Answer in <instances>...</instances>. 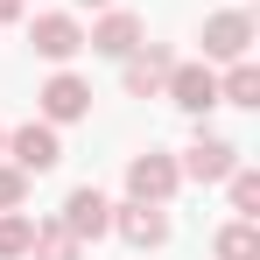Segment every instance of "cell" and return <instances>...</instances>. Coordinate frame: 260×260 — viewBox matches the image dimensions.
<instances>
[{
	"label": "cell",
	"instance_id": "1",
	"mask_svg": "<svg viewBox=\"0 0 260 260\" xmlns=\"http://www.w3.org/2000/svg\"><path fill=\"white\" fill-rule=\"evenodd\" d=\"M246 155H239V141H225V134H211L204 120H197V134H190V148L176 155V169H183V183H197V190H218L225 176L239 169Z\"/></svg>",
	"mask_w": 260,
	"mask_h": 260
},
{
	"label": "cell",
	"instance_id": "2",
	"mask_svg": "<svg viewBox=\"0 0 260 260\" xmlns=\"http://www.w3.org/2000/svg\"><path fill=\"white\" fill-rule=\"evenodd\" d=\"M28 49L43 56L49 71H56V63H78V56H85V21H78V7H43V14H28Z\"/></svg>",
	"mask_w": 260,
	"mask_h": 260
},
{
	"label": "cell",
	"instance_id": "3",
	"mask_svg": "<svg viewBox=\"0 0 260 260\" xmlns=\"http://www.w3.org/2000/svg\"><path fill=\"white\" fill-rule=\"evenodd\" d=\"M197 43H204V63H239V56H253V43H260L253 7H218V14H204Z\"/></svg>",
	"mask_w": 260,
	"mask_h": 260
},
{
	"label": "cell",
	"instance_id": "4",
	"mask_svg": "<svg viewBox=\"0 0 260 260\" xmlns=\"http://www.w3.org/2000/svg\"><path fill=\"white\" fill-rule=\"evenodd\" d=\"M162 99H169L183 120H211V106H218V63H204V56H176Z\"/></svg>",
	"mask_w": 260,
	"mask_h": 260
},
{
	"label": "cell",
	"instance_id": "5",
	"mask_svg": "<svg viewBox=\"0 0 260 260\" xmlns=\"http://www.w3.org/2000/svg\"><path fill=\"white\" fill-rule=\"evenodd\" d=\"M36 120H49V127L91 120V78H78L71 63H56V71L43 78V91H36Z\"/></svg>",
	"mask_w": 260,
	"mask_h": 260
},
{
	"label": "cell",
	"instance_id": "6",
	"mask_svg": "<svg viewBox=\"0 0 260 260\" xmlns=\"http://www.w3.org/2000/svg\"><path fill=\"white\" fill-rule=\"evenodd\" d=\"M7 162L21 176H49L63 162V127H49V120H21V127H7V148H0Z\"/></svg>",
	"mask_w": 260,
	"mask_h": 260
},
{
	"label": "cell",
	"instance_id": "7",
	"mask_svg": "<svg viewBox=\"0 0 260 260\" xmlns=\"http://www.w3.org/2000/svg\"><path fill=\"white\" fill-rule=\"evenodd\" d=\"M56 225H63V232H71L78 246H99V239H113V197H106L99 183H78V190L63 197Z\"/></svg>",
	"mask_w": 260,
	"mask_h": 260
},
{
	"label": "cell",
	"instance_id": "8",
	"mask_svg": "<svg viewBox=\"0 0 260 260\" xmlns=\"http://www.w3.org/2000/svg\"><path fill=\"white\" fill-rule=\"evenodd\" d=\"M169 204H141V197H127V204H113V239H127L134 253L148 260V253H162L169 246Z\"/></svg>",
	"mask_w": 260,
	"mask_h": 260
},
{
	"label": "cell",
	"instance_id": "9",
	"mask_svg": "<svg viewBox=\"0 0 260 260\" xmlns=\"http://www.w3.org/2000/svg\"><path fill=\"white\" fill-rule=\"evenodd\" d=\"M141 43H148V21L134 7H99V21L85 28V49L91 56H113V63H127Z\"/></svg>",
	"mask_w": 260,
	"mask_h": 260
},
{
	"label": "cell",
	"instance_id": "10",
	"mask_svg": "<svg viewBox=\"0 0 260 260\" xmlns=\"http://www.w3.org/2000/svg\"><path fill=\"white\" fill-rule=\"evenodd\" d=\"M176 190H183V169H176L169 148H141V155H127V197H141V204H169Z\"/></svg>",
	"mask_w": 260,
	"mask_h": 260
},
{
	"label": "cell",
	"instance_id": "11",
	"mask_svg": "<svg viewBox=\"0 0 260 260\" xmlns=\"http://www.w3.org/2000/svg\"><path fill=\"white\" fill-rule=\"evenodd\" d=\"M169 71H176V49L169 43H141L127 63H120V85H127V99H162Z\"/></svg>",
	"mask_w": 260,
	"mask_h": 260
},
{
	"label": "cell",
	"instance_id": "12",
	"mask_svg": "<svg viewBox=\"0 0 260 260\" xmlns=\"http://www.w3.org/2000/svg\"><path fill=\"white\" fill-rule=\"evenodd\" d=\"M218 106H239V113H253V106H260V63H253V56L218 63Z\"/></svg>",
	"mask_w": 260,
	"mask_h": 260
},
{
	"label": "cell",
	"instance_id": "13",
	"mask_svg": "<svg viewBox=\"0 0 260 260\" xmlns=\"http://www.w3.org/2000/svg\"><path fill=\"white\" fill-rule=\"evenodd\" d=\"M211 260H260V218H225L211 232Z\"/></svg>",
	"mask_w": 260,
	"mask_h": 260
},
{
	"label": "cell",
	"instance_id": "14",
	"mask_svg": "<svg viewBox=\"0 0 260 260\" xmlns=\"http://www.w3.org/2000/svg\"><path fill=\"white\" fill-rule=\"evenodd\" d=\"M28 260H85V246H78L56 218H43V225H36V239H28Z\"/></svg>",
	"mask_w": 260,
	"mask_h": 260
},
{
	"label": "cell",
	"instance_id": "15",
	"mask_svg": "<svg viewBox=\"0 0 260 260\" xmlns=\"http://www.w3.org/2000/svg\"><path fill=\"white\" fill-rule=\"evenodd\" d=\"M225 197H232V218H260V169L253 162H239L225 176Z\"/></svg>",
	"mask_w": 260,
	"mask_h": 260
},
{
	"label": "cell",
	"instance_id": "16",
	"mask_svg": "<svg viewBox=\"0 0 260 260\" xmlns=\"http://www.w3.org/2000/svg\"><path fill=\"white\" fill-rule=\"evenodd\" d=\"M28 239H36V218L28 211H0V260H28Z\"/></svg>",
	"mask_w": 260,
	"mask_h": 260
},
{
	"label": "cell",
	"instance_id": "17",
	"mask_svg": "<svg viewBox=\"0 0 260 260\" xmlns=\"http://www.w3.org/2000/svg\"><path fill=\"white\" fill-rule=\"evenodd\" d=\"M28 183H36V176H21L7 155H0V211H21V204H28Z\"/></svg>",
	"mask_w": 260,
	"mask_h": 260
},
{
	"label": "cell",
	"instance_id": "18",
	"mask_svg": "<svg viewBox=\"0 0 260 260\" xmlns=\"http://www.w3.org/2000/svg\"><path fill=\"white\" fill-rule=\"evenodd\" d=\"M28 21V0H0V28H21Z\"/></svg>",
	"mask_w": 260,
	"mask_h": 260
},
{
	"label": "cell",
	"instance_id": "19",
	"mask_svg": "<svg viewBox=\"0 0 260 260\" xmlns=\"http://www.w3.org/2000/svg\"><path fill=\"white\" fill-rule=\"evenodd\" d=\"M71 7H91V14H99V7H120V0H71Z\"/></svg>",
	"mask_w": 260,
	"mask_h": 260
},
{
	"label": "cell",
	"instance_id": "20",
	"mask_svg": "<svg viewBox=\"0 0 260 260\" xmlns=\"http://www.w3.org/2000/svg\"><path fill=\"white\" fill-rule=\"evenodd\" d=\"M0 148H7V120H0Z\"/></svg>",
	"mask_w": 260,
	"mask_h": 260
}]
</instances>
